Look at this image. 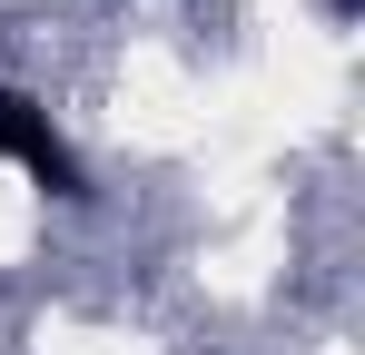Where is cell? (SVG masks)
Listing matches in <instances>:
<instances>
[{"instance_id": "cell-1", "label": "cell", "mask_w": 365, "mask_h": 355, "mask_svg": "<svg viewBox=\"0 0 365 355\" xmlns=\"http://www.w3.org/2000/svg\"><path fill=\"white\" fill-rule=\"evenodd\" d=\"M0 158L30 178V187H50L60 207H79V197H89V168H79V148L60 138V118L40 109L30 89H10V79H0Z\"/></svg>"}, {"instance_id": "cell-2", "label": "cell", "mask_w": 365, "mask_h": 355, "mask_svg": "<svg viewBox=\"0 0 365 355\" xmlns=\"http://www.w3.org/2000/svg\"><path fill=\"white\" fill-rule=\"evenodd\" d=\"M316 10H326V20H356V10H365V0H316Z\"/></svg>"}]
</instances>
